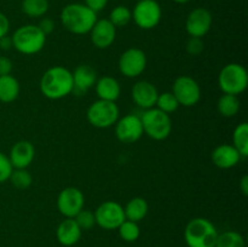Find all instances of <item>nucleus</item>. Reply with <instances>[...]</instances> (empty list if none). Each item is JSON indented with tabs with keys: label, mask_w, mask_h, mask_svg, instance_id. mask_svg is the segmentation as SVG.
<instances>
[{
	"label": "nucleus",
	"mask_w": 248,
	"mask_h": 247,
	"mask_svg": "<svg viewBox=\"0 0 248 247\" xmlns=\"http://www.w3.org/2000/svg\"><path fill=\"white\" fill-rule=\"evenodd\" d=\"M74 89L72 72L62 65L46 70L40 79V91L46 98L57 101L70 94Z\"/></svg>",
	"instance_id": "obj_1"
},
{
	"label": "nucleus",
	"mask_w": 248,
	"mask_h": 247,
	"mask_svg": "<svg viewBox=\"0 0 248 247\" xmlns=\"http://www.w3.org/2000/svg\"><path fill=\"white\" fill-rule=\"evenodd\" d=\"M61 23L68 31L77 35H84L91 31L97 22V14L81 2L65 5L61 11Z\"/></svg>",
	"instance_id": "obj_2"
},
{
	"label": "nucleus",
	"mask_w": 248,
	"mask_h": 247,
	"mask_svg": "<svg viewBox=\"0 0 248 247\" xmlns=\"http://www.w3.org/2000/svg\"><path fill=\"white\" fill-rule=\"evenodd\" d=\"M218 230L207 218L198 217L189 220L184 229V240L188 247H216Z\"/></svg>",
	"instance_id": "obj_3"
},
{
	"label": "nucleus",
	"mask_w": 248,
	"mask_h": 247,
	"mask_svg": "<svg viewBox=\"0 0 248 247\" xmlns=\"http://www.w3.org/2000/svg\"><path fill=\"white\" fill-rule=\"evenodd\" d=\"M12 47L23 55H35L46 44V35L35 24L21 26L12 34Z\"/></svg>",
	"instance_id": "obj_4"
},
{
	"label": "nucleus",
	"mask_w": 248,
	"mask_h": 247,
	"mask_svg": "<svg viewBox=\"0 0 248 247\" xmlns=\"http://www.w3.org/2000/svg\"><path fill=\"white\" fill-rule=\"evenodd\" d=\"M143 132L155 140H164L171 135L172 120L170 114L164 113L157 108L144 110L140 116Z\"/></svg>",
	"instance_id": "obj_5"
},
{
	"label": "nucleus",
	"mask_w": 248,
	"mask_h": 247,
	"mask_svg": "<svg viewBox=\"0 0 248 247\" xmlns=\"http://www.w3.org/2000/svg\"><path fill=\"white\" fill-rule=\"evenodd\" d=\"M218 85L223 93L237 94L246 91L248 86V73L239 63H229L222 68L218 77Z\"/></svg>",
	"instance_id": "obj_6"
},
{
	"label": "nucleus",
	"mask_w": 248,
	"mask_h": 247,
	"mask_svg": "<svg viewBox=\"0 0 248 247\" xmlns=\"http://www.w3.org/2000/svg\"><path fill=\"white\" fill-rule=\"evenodd\" d=\"M119 107L115 102L98 101L93 102L87 109V120L93 127L108 128L115 125L119 120Z\"/></svg>",
	"instance_id": "obj_7"
},
{
	"label": "nucleus",
	"mask_w": 248,
	"mask_h": 247,
	"mask_svg": "<svg viewBox=\"0 0 248 247\" xmlns=\"http://www.w3.org/2000/svg\"><path fill=\"white\" fill-rule=\"evenodd\" d=\"M161 6L156 0H140L132 10V19L140 29L149 31L161 21Z\"/></svg>",
	"instance_id": "obj_8"
},
{
	"label": "nucleus",
	"mask_w": 248,
	"mask_h": 247,
	"mask_svg": "<svg viewBox=\"0 0 248 247\" xmlns=\"http://www.w3.org/2000/svg\"><path fill=\"white\" fill-rule=\"evenodd\" d=\"M172 93L177 98L179 106L183 107L196 106L201 99L200 85L189 75H181L174 80Z\"/></svg>",
	"instance_id": "obj_9"
},
{
	"label": "nucleus",
	"mask_w": 248,
	"mask_h": 247,
	"mask_svg": "<svg viewBox=\"0 0 248 247\" xmlns=\"http://www.w3.org/2000/svg\"><path fill=\"white\" fill-rule=\"evenodd\" d=\"M96 224L106 230H115L126 219L124 207L116 201H104L94 211Z\"/></svg>",
	"instance_id": "obj_10"
},
{
	"label": "nucleus",
	"mask_w": 248,
	"mask_h": 247,
	"mask_svg": "<svg viewBox=\"0 0 248 247\" xmlns=\"http://www.w3.org/2000/svg\"><path fill=\"white\" fill-rule=\"evenodd\" d=\"M147 56L137 47L127 48L119 58V70L126 77H137L147 68Z\"/></svg>",
	"instance_id": "obj_11"
},
{
	"label": "nucleus",
	"mask_w": 248,
	"mask_h": 247,
	"mask_svg": "<svg viewBox=\"0 0 248 247\" xmlns=\"http://www.w3.org/2000/svg\"><path fill=\"white\" fill-rule=\"evenodd\" d=\"M85 196L80 189L68 186L60 193L57 198V208L65 218H74L81 210H84Z\"/></svg>",
	"instance_id": "obj_12"
},
{
	"label": "nucleus",
	"mask_w": 248,
	"mask_h": 247,
	"mask_svg": "<svg viewBox=\"0 0 248 247\" xmlns=\"http://www.w3.org/2000/svg\"><path fill=\"white\" fill-rule=\"evenodd\" d=\"M115 135L120 142L127 144L140 140L144 135L140 116L136 114H127L119 119L115 124Z\"/></svg>",
	"instance_id": "obj_13"
},
{
	"label": "nucleus",
	"mask_w": 248,
	"mask_h": 247,
	"mask_svg": "<svg viewBox=\"0 0 248 247\" xmlns=\"http://www.w3.org/2000/svg\"><path fill=\"white\" fill-rule=\"evenodd\" d=\"M212 14L206 7H196L189 12L186 19V33L194 38H202L212 27Z\"/></svg>",
	"instance_id": "obj_14"
},
{
	"label": "nucleus",
	"mask_w": 248,
	"mask_h": 247,
	"mask_svg": "<svg viewBox=\"0 0 248 247\" xmlns=\"http://www.w3.org/2000/svg\"><path fill=\"white\" fill-rule=\"evenodd\" d=\"M91 41L97 48H108L113 45L116 38V27L108 18L97 19L92 27Z\"/></svg>",
	"instance_id": "obj_15"
},
{
	"label": "nucleus",
	"mask_w": 248,
	"mask_h": 247,
	"mask_svg": "<svg viewBox=\"0 0 248 247\" xmlns=\"http://www.w3.org/2000/svg\"><path fill=\"white\" fill-rule=\"evenodd\" d=\"M131 96H132L133 102L140 108L147 110V109L155 108L159 91L154 84L147 81V80H142V81H138L133 85Z\"/></svg>",
	"instance_id": "obj_16"
},
{
	"label": "nucleus",
	"mask_w": 248,
	"mask_h": 247,
	"mask_svg": "<svg viewBox=\"0 0 248 247\" xmlns=\"http://www.w3.org/2000/svg\"><path fill=\"white\" fill-rule=\"evenodd\" d=\"M35 157V148L29 140H18L10 150V162L14 169H27Z\"/></svg>",
	"instance_id": "obj_17"
},
{
	"label": "nucleus",
	"mask_w": 248,
	"mask_h": 247,
	"mask_svg": "<svg viewBox=\"0 0 248 247\" xmlns=\"http://www.w3.org/2000/svg\"><path fill=\"white\" fill-rule=\"evenodd\" d=\"M73 75V84L74 89L73 92L78 94H82L89 91L91 87L96 85L97 81V73L91 65L89 64H80L75 68Z\"/></svg>",
	"instance_id": "obj_18"
},
{
	"label": "nucleus",
	"mask_w": 248,
	"mask_h": 247,
	"mask_svg": "<svg viewBox=\"0 0 248 247\" xmlns=\"http://www.w3.org/2000/svg\"><path fill=\"white\" fill-rule=\"evenodd\" d=\"M241 155L235 149L234 145L220 144L212 152V162L222 170H229L236 166L241 160Z\"/></svg>",
	"instance_id": "obj_19"
},
{
	"label": "nucleus",
	"mask_w": 248,
	"mask_h": 247,
	"mask_svg": "<svg viewBox=\"0 0 248 247\" xmlns=\"http://www.w3.org/2000/svg\"><path fill=\"white\" fill-rule=\"evenodd\" d=\"M82 230L75 222L74 218H64V220L60 223L56 230V236H57L58 242L62 246L70 247L74 246L81 239Z\"/></svg>",
	"instance_id": "obj_20"
},
{
	"label": "nucleus",
	"mask_w": 248,
	"mask_h": 247,
	"mask_svg": "<svg viewBox=\"0 0 248 247\" xmlns=\"http://www.w3.org/2000/svg\"><path fill=\"white\" fill-rule=\"evenodd\" d=\"M94 87H96V93L98 96V99L116 102V99L120 97L121 86L118 80L113 77H99V79H97Z\"/></svg>",
	"instance_id": "obj_21"
},
{
	"label": "nucleus",
	"mask_w": 248,
	"mask_h": 247,
	"mask_svg": "<svg viewBox=\"0 0 248 247\" xmlns=\"http://www.w3.org/2000/svg\"><path fill=\"white\" fill-rule=\"evenodd\" d=\"M18 80L11 74L0 77V102L2 103H11L16 101L19 94Z\"/></svg>",
	"instance_id": "obj_22"
},
{
	"label": "nucleus",
	"mask_w": 248,
	"mask_h": 247,
	"mask_svg": "<svg viewBox=\"0 0 248 247\" xmlns=\"http://www.w3.org/2000/svg\"><path fill=\"white\" fill-rule=\"evenodd\" d=\"M148 211H149V205H148L147 200L143 198H133L126 203L124 207V212H125V218L127 220H132V222H140L145 218Z\"/></svg>",
	"instance_id": "obj_23"
},
{
	"label": "nucleus",
	"mask_w": 248,
	"mask_h": 247,
	"mask_svg": "<svg viewBox=\"0 0 248 247\" xmlns=\"http://www.w3.org/2000/svg\"><path fill=\"white\" fill-rule=\"evenodd\" d=\"M240 107H241V103H240L239 97L235 94L224 93L217 102L218 111L224 118H232L236 115L240 110Z\"/></svg>",
	"instance_id": "obj_24"
},
{
	"label": "nucleus",
	"mask_w": 248,
	"mask_h": 247,
	"mask_svg": "<svg viewBox=\"0 0 248 247\" xmlns=\"http://www.w3.org/2000/svg\"><path fill=\"white\" fill-rule=\"evenodd\" d=\"M48 0H22L21 10L24 15L31 18H38V17L45 16L48 11Z\"/></svg>",
	"instance_id": "obj_25"
},
{
	"label": "nucleus",
	"mask_w": 248,
	"mask_h": 247,
	"mask_svg": "<svg viewBox=\"0 0 248 247\" xmlns=\"http://www.w3.org/2000/svg\"><path fill=\"white\" fill-rule=\"evenodd\" d=\"M232 145L241 156L248 155V124L241 123L235 127L232 133Z\"/></svg>",
	"instance_id": "obj_26"
},
{
	"label": "nucleus",
	"mask_w": 248,
	"mask_h": 247,
	"mask_svg": "<svg viewBox=\"0 0 248 247\" xmlns=\"http://www.w3.org/2000/svg\"><path fill=\"white\" fill-rule=\"evenodd\" d=\"M216 247H246V241L240 232L228 230L218 234Z\"/></svg>",
	"instance_id": "obj_27"
},
{
	"label": "nucleus",
	"mask_w": 248,
	"mask_h": 247,
	"mask_svg": "<svg viewBox=\"0 0 248 247\" xmlns=\"http://www.w3.org/2000/svg\"><path fill=\"white\" fill-rule=\"evenodd\" d=\"M108 19L116 28L118 27H125L132 21V11L125 5H118V6L111 10Z\"/></svg>",
	"instance_id": "obj_28"
},
{
	"label": "nucleus",
	"mask_w": 248,
	"mask_h": 247,
	"mask_svg": "<svg viewBox=\"0 0 248 247\" xmlns=\"http://www.w3.org/2000/svg\"><path fill=\"white\" fill-rule=\"evenodd\" d=\"M116 230L119 232L121 239L126 242L137 241L140 235V225H138V223L132 222V220L125 219Z\"/></svg>",
	"instance_id": "obj_29"
},
{
	"label": "nucleus",
	"mask_w": 248,
	"mask_h": 247,
	"mask_svg": "<svg viewBox=\"0 0 248 247\" xmlns=\"http://www.w3.org/2000/svg\"><path fill=\"white\" fill-rule=\"evenodd\" d=\"M9 181L17 189H27L33 183V177L27 169H14Z\"/></svg>",
	"instance_id": "obj_30"
},
{
	"label": "nucleus",
	"mask_w": 248,
	"mask_h": 247,
	"mask_svg": "<svg viewBox=\"0 0 248 247\" xmlns=\"http://www.w3.org/2000/svg\"><path fill=\"white\" fill-rule=\"evenodd\" d=\"M178 101H177V98L174 97V94L172 92H162V93H159V96H157L155 108L160 109L164 113H173V111H176L178 109Z\"/></svg>",
	"instance_id": "obj_31"
},
{
	"label": "nucleus",
	"mask_w": 248,
	"mask_h": 247,
	"mask_svg": "<svg viewBox=\"0 0 248 247\" xmlns=\"http://www.w3.org/2000/svg\"><path fill=\"white\" fill-rule=\"evenodd\" d=\"M74 219L81 230H90L96 225L94 213L90 210H81L75 216Z\"/></svg>",
	"instance_id": "obj_32"
},
{
	"label": "nucleus",
	"mask_w": 248,
	"mask_h": 247,
	"mask_svg": "<svg viewBox=\"0 0 248 247\" xmlns=\"http://www.w3.org/2000/svg\"><path fill=\"white\" fill-rule=\"evenodd\" d=\"M12 170H14V167L10 162L9 156H6L4 153L0 152V184L9 181Z\"/></svg>",
	"instance_id": "obj_33"
},
{
	"label": "nucleus",
	"mask_w": 248,
	"mask_h": 247,
	"mask_svg": "<svg viewBox=\"0 0 248 247\" xmlns=\"http://www.w3.org/2000/svg\"><path fill=\"white\" fill-rule=\"evenodd\" d=\"M203 41L202 38H194V36H190L186 41V50L189 55L191 56H199L203 51Z\"/></svg>",
	"instance_id": "obj_34"
},
{
	"label": "nucleus",
	"mask_w": 248,
	"mask_h": 247,
	"mask_svg": "<svg viewBox=\"0 0 248 247\" xmlns=\"http://www.w3.org/2000/svg\"><path fill=\"white\" fill-rule=\"evenodd\" d=\"M108 1L109 0H84V4L97 14V12L106 9V6L108 5Z\"/></svg>",
	"instance_id": "obj_35"
},
{
	"label": "nucleus",
	"mask_w": 248,
	"mask_h": 247,
	"mask_svg": "<svg viewBox=\"0 0 248 247\" xmlns=\"http://www.w3.org/2000/svg\"><path fill=\"white\" fill-rule=\"evenodd\" d=\"M38 27L40 28V31L47 36L48 34H51L53 31H55V22H53L51 18H46V17H44V18L40 21V23L38 24Z\"/></svg>",
	"instance_id": "obj_36"
},
{
	"label": "nucleus",
	"mask_w": 248,
	"mask_h": 247,
	"mask_svg": "<svg viewBox=\"0 0 248 247\" xmlns=\"http://www.w3.org/2000/svg\"><path fill=\"white\" fill-rule=\"evenodd\" d=\"M12 72V62L6 56H0V77L9 75Z\"/></svg>",
	"instance_id": "obj_37"
},
{
	"label": "nucleus",
	"mask_w": 248,
	"mask_h": 247,
	"mask_svg": "<svg viewBox=\"0 0 248 247\" xmlns=\"http://www.w3.org/2000/svg\"><path fill=\"white\" fill-rule=\"evenodd\" d=\"M10 31V21L7 16L2 12H0V38L7 35Z\"/></svg>",
	"instance_id": "obj_38"
},
{
	"label": "nucleus",
	"mask_w": 248,
	"mask_h": 247,
	"mask_svg": "<svg viewBox=\"0 0 248 247\" xmlns=\"http://www.w3.org/2000/svg\"><path fill=\"white\" fill-rule=\"evenodd\" d=\"M0 48L4 51H9L12 48V39L11 36L5 35L0 38Z\"/></svg>",
	"instance_id": "obj_39"
},
{
	"label": "nucleus",
	"mask_w": 248,
	"mask_h": 247,
	"mask_svg": "<svg viewBox=\"0 0 248 247\" xmlns=\"http://www.w3.org/2000/svg\"><path fill=\"white\" fill-rule=\"evenodd\" d=\"M240 190L244 194V196H248V176L245 174L240 181Z\"/></svg>",
	"instance_id": "obj_40"
},
{
	"label": "nucleus",
	"mask_w": 248,
	"mask_h": 247,
	"mask_svg": "<svg viewBox=\"0 0 248 247\" xmlns=\"http://www.w3.org/2000/svg\"><path fill=\"white\" fill-rule=\"evenodd\" d=\"M174 2H177V4H186V2H189L190 0H173Z\"/></svg>",
	"instance_id": "obj_41"
},
{
	"label": "nucleus",
	"mask_w": 248,
	"mask_h": 247,
	"mask_svg": "<svg viewBox=\"0 0 248 247\" xmlns=\"http://www.w3.org/2000/svg\"><path fill=\"white\" fill-rule=\"evenodd\" d=\"M156 1H157V0H156Z\"/></svg>",
	"instance_id": "obj_42"
}]
</instances>
